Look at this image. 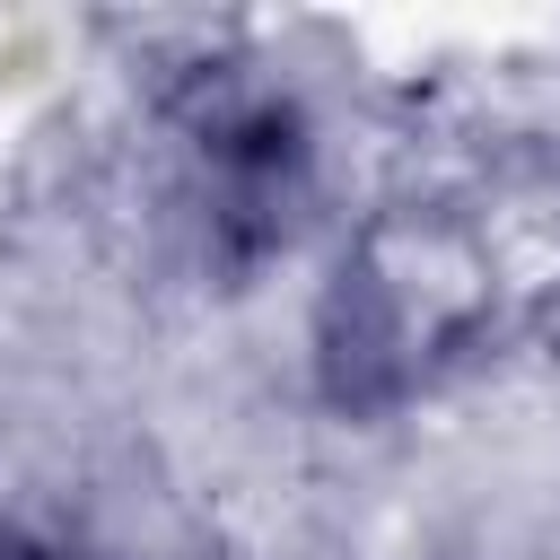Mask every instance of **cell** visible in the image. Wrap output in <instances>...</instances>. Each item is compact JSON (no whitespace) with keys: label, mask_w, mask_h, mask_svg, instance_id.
<instances>
[{"label":"cell","mask_w":560,"mask_h":560,"mask_svg":"<svg viewBox=\"0 0 560 560\" xmlns=\"http://www.w3.org/2000/svg\"><path fill=\"white\" fill-rule=\"evenodd\" d=\"M0 560H61V551H35V542H0Z\"/></svg>","instance_id":"cell-2"},{"label":"cell","mask_w":560,"mask_h":560,"mask_svg":"<svg viewBox=\"0 0 560 560\" xmlns=\"http://www.w3.org/2000/svg\"><path fill=\"white\" fill-rule=\"evenodd\" d=\"M508 315H525V289L499 228L472 201H394L332 254L315 306L324 394L341 411H394L490 350Z\"/></svg>","instance_id":"cell-1"}]
</instances>
